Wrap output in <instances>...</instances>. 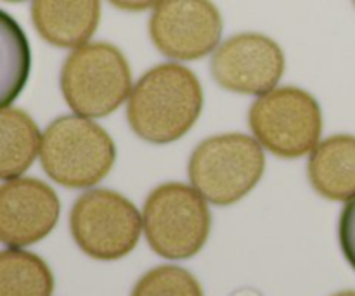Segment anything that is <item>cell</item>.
I'll return each mask as SVG.
<instances>
[{
	"mask_svg": "<svg viewBox=\"0 0 355 296\" xmlns=\"http://www.w3.org/2000/svg\"><path fill=\"white\" fill-rule=\"evenodd\" d=\"M203 110L198 76L179 62L158 64L141 76L128 96L127 120L137 137L170 144L187 134Z\"/></svg>",
	"mask_w": 355,
	"mask_h": 296,
	"instance_id": "cell-1",
	"label": "cell"
},
{
	"mask_svg": "<svg viewBox=\"0 0 355 296\" xmlns=\"http://www.w3.org/2000/svg\"><path fill=\"white\" fill-rule=\"evenodd\" d=\"M40 163L54 182L71 189L92 187L113 168V139L96 121L68 114L52 121L40 141Z\"/></svg>",
	"mask_w": 355,
	"mask_h": 296,
	"instance_id": "cell-2",
	"label": "cell"
},
{
	"mask_svg": "<svg viewBox=\"0 0 355 296\" xmlns=\"http://www.w3.org/2000/svg\"><path fill=\"white\" fill-rule=\"evenodd\" d=\"M66 104L85 118L111 114L132 92V73L123 52L107 42L76 47L61 69Z\"/></svg>",
	"mask_w": 355,
	"mask_h": 296,
	"instance_id": "cell-3",
	"label": "cell"
},
{
	"mask_svg": "<svg viewBox=\"0 0 355 296\" xmlns=\"http://www.w3.org/2000/svg\"><path fill=\"white\" fill-rule=\"evenodd\" d=\"M266 156L259 141L245 134L215 135L201 142L189 159L194 189L210 203L229 207L262 179Z\"/></svg>",
	"mask_w": 355,
	"mask_h": 296,
	"instance_id": "cell-4",
	"label": "cell"
},
{
	"mask_svg": "<svg viewBox=\"0 0 355 296\" xmlns=\"http://www.w3.org/2000/svg\"><path fill=\"white\" fill-rule=\"evenodd\" d=\"M211 217L205 198L194 187L168 182L148 196L142 229L155 253L186 260L201 252L210 234Z\"/></svg>",
	"mask_w": 355,
	"mask_h": 296,
	"instance_id": "cell-5",
	"label": "cell"
},
{
	"mask_svg": "<svg viewBox=\"0 0 355 296\" xmlns=\"http://www.w3.org/2000/svg\"><path fill=\"white\" fill-rule=\"evenodd\" d=\"M257 141L279 158H300L314 151L322 130L318 101L297 87H281L259 96L248 113Z\"/></svg>",
	"mask_w": 355,
	"mask_h": 296,
	"instance_id": "cell-6",
	"label": "cell"
},
{
	"mask_svg": "<svg viewBox=\"0 0 355 296\" xmlns=\"http://www.w3.org/2000/svg\"><path fill=\"white\" fill-rule=\"evenodd\" d=\"M69 229L85 255L103 262L123 259L137 246L142 218L134 203L110 189H92L73 204Z\"/></svg>",
	"mask_w": 355,
	"mask_h": 296,
	"instance_id": "cell-7",
	"label": "cell"
},
{
	"mask_svg": "<svg viewBox=\"0 0 355 296\" xmlns=\"http://www.w3.org/2000/svg\"><path fill=\"white\" fill-rule=\"evenodd\" d=\"M220 10L211 0H162L149 17V37L163 55L198 61L218 47Z\"/></svg>",
	"mask_w": 355,
	"mask_h": 296,
	"instance_id": "cell-8",
	"label": "cell"
},
{
	"mask_svg": "<svg viewBox=\"0 0 355 296\" xmlns=\"http://www.w3.org/2000/svg\"><path fill=\"white\" fill-rule=\"evenodd\" d=\"M210 69L222 89L263 96L279 83L284 54L279 44L267 35L238 33L215 49Z\"/></svg>",
	"mask_w": 355,
	"mask_h": 296,
	"instance_id": "cell-9",
	"label": "cell"
},
{
	"mask_svg": "<svg viewBox=\"0 0 355 296\" xmlns=\"http://www.w3.org/2000/svg\"><path fill=\"white\" fill-rule=\"evenodd\" d=\"M61 211L58 194L37 179H12L0 186V243L23 248L47 238Z\"/></svg>",
	"mask_w": 355,
	"mask_h": 296,
	"instance_id": "cell-10",
	"label": "cell"
},
{
	"mask_svg": "<svg viewBox=\"0 0 355 296\" xmlns=\"http://www.w3.org/2000/svg\"><path fill=\"white\" fill-rule=\"evenodd\" d=\"M101 19V0H33L31 21L45 42L61 49L89 44Z\"/></svg>",
	"mask_w": 355,
	"mask_h": 296,
	"instance_id": "cell-11",
	"label": "cell"
},
{
	"mask_svg": "<svg viewBox=\"0 0 355 296\" xmlns=\"http://www.w3.org/2000/svg\"><path fill=\"white\" fill-rule=\"evenodd\" d=\"M309 180L326 200L349 201L355 196V137L333 135L318 144L309 159Z\"/></svg>",
	"mask_w": 355,
	"mask_h": 296,
	"instance_id": "cell-12",
	"label": "cell"
},
{
	"mask_svg": "<svg viewBox=\"0 0 355 296\" xmlns=\"http://www.w3.org/2000/svg\"><path fill=\"white\" fill-rule=\"evenodd\" d=\"M42 135L28 113L17 107L0 110V180L23 175L40 151Z\"/></svg>",
	"mask_w": 355,
	"mask_h": 296,
	"instance_id": "cell-13",
	"label": "cell"
},
{
	"mask_svg": "<svg viewBox=\"0 0 355 296\" xmlns=\"http://www.w3.org/2000/svg\"><path fill=\"white\" fill-rule=\"evenodd\" d=\"M30 69V42L19 23L0 9V110L19 97Z\"/></svg>",
	"mask_w": 355,
	"mask_h": 296,
	"instance_id": "cell-14",
	"label": "cell"
},
{
	"mask_svg": "<svg viewBox=\"0 0 355 296\" xmlns=\"http://www.w3.org/2000/svg\"><path fill=\"white\" fill-rule=\"evenodd\" d=\"M54 276L35 253L10 248L0 252V296H52Z\"/></svg>",
	"mask_w": 355,
	"mask_h": 296,
	"instance_id": "cell-15",
	"label": "cell"
},
{
	"mask_svg": "<svg viewBox=\"0 0 355 296\" xmlns=\"http://www.w3.org/2000/svg\"><path fill=\"white\" fill-rule=\"evenodd\" d=\"M130 296H203L196 277L186 269L162 265L139 279Z\"/></svg>",
	"mask_w": 355,
	"mask_h": 296,
	"instance_id": "cell-16",
	"label": "cell"
},
{
	"mask_svg": "<svg viewBox=\"0 0 355 296\" xmlns=\"http://www.w3.org/2000/svg\"><path fill=\"white\" fill-rule=\"evenodd\" d=\"M338 236L343 255L355 270V196L349 200L340 215Z\"/></svg>",
	"mask_w": 355,
	"mask_h": 296,
	"instance_id": "cell-17",
	"label": "cell"
},
{
	"mask_svg": "<svg viewBox=\"0 0 355 296\" xmlns=\"http://www.w3.org/2000/svg\"><path fill=\"white\" fill-rule=\"evenodd\" d=\"M111 6L127 12H142V10L155 9L162 0H107Z\"/></svg>",
	"mask_w": 355,
	"mask_h": 296,
	"instance_id": "cell-18",
	"label": "cell"
},
{
	"mask_svg": "<svg viewBox=\"0 0 355 296\" xmlns=\"http://www.w3.org/2000/svg\"><path fill=\"white\" fill-rule=\"evenodd\" d=\"M232 296H260V295L253 290H243V291H238V293Z\"/></svg>",
	"mask_w": 355,
	"mask_h": 296,
	"instance_id": "cell-19",
	"label": "cell"
},
{
	"mask_svg": "<svg viewBox=\"0 0 355 296\" xmlns=\"http://www.w3.org/2000/svg\"><path fill=\"white\" fill-rule=\"evenodd\" d=\"M335 296H355V291H342V293H338Z\"/></svg>",
	"mask_w": 355,
	"mask_h": 296,
	"instance_id": "cell-20",
	"label": "cell"
},
{
	"mask_svg": "<svg viewBox=\"0 0 355 296\" xmlns=\"http://www.w3.org/2000/svg\"><path fill=\"white\" fill-rule=\"evenodd\" d=\"M6 2H24V0H6Z\"/></svg>",
	"mask_w": 355,
	"mask_h": 296,
	"instance_id": "cell-21",
	"label": "cell"
},
{
	"mask_svg": "<svg viewBox=\"0 0 355 296\" xmlns=\"http://www.w3.org/2000/svg\"><path fill=\"white\" fill-rule=\"evenodd\" d=\"M352 3H354V6H355V0H352Z\"/></svg>",
	"mask_w": 355,
	"mask_h": 296,
	"instance_id": "cell-22",
	"label": "cell"
}]
</instances>
